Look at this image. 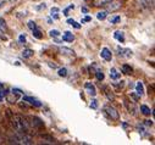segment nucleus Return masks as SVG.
<instances>
[{
  "mask_svg": "<svg viewBox=\"0 0 155 145\" xmlns=\"http://www.w3.org/2000/svg\"><path fill=\"white\" fill-rule=\"evenodd\" d=\"M105 112H106V115H107L112 121H117V120L120 118V115H119L117 110H116V108H115L114 106H111V105L105 106Z\"/></svg>",
  "mask_w": 155,
  "mask_h": 145,
  "instance_id": "1",
  "label": "nucleus"
},
{
  "mask_svg": "<svg viewBox=\"0 0 155 145\" xmlns=\"http://www.w3.org/2000/svg\"><path fill=\"white\" fill-rule=\"evenodd\" d=\"M105 6H106V12H114L122 6V3L120 0H111V2H109Z\"/></svg>",
  "mask_w": 155,
  "mask_h": 145,
  "instance_id": "2",
  "label": "nucleus"
},
{
  "mask_svg": "<svg viewBox=\"0 0 155 145\" xmlns=\"http://www.w3.org/2000/svg\"><path fill=\"white\" fill-rule=\"evenodd\" d=\"M29 127H33V128H44V123L42 122L41 118L38 117H29Z\"/></svg>",
  "mask_w": 155,
  "mask_h": 145,
  "instance_id": "3",
  "label": "nucleus"
},
{
  "mask_svg": "<svg viewBox=\"0 0 155 145\" xmlns=\"http://www.w3.org/2000/svg\"><path fill=\"white\" fill-rule=\"evenodd\" d=\"M23 101H26V102H28V104H31L35 107H42V102L38 99L32 98V96H23Z\"/></svg>",
  "mask_w": 155,
  "mask_h": 145,
  "instance_id": "4",
  "label": "nucleus"
},
{
  "mask_svg": "<svg viewBox=\"0 0 155 145\" xmlns=\"http://www.w3.org/2000/svg\"><path fill=\"white\" fill-rule=\"evenodd\" d=\"M100 56H101L105 61H111V59H112V54H111V51H110L107 48H103V49H101Z\"/></svg>",
  "mask_w": 155,
  "mask_h": 145,
  "instance_id": "5",
  "label": "nucleus"
},
{
  "mask_svg": "<svg viewBox=\"0 0 155 145\" xmlns=\"http://www.w3.org/2000/svg\"><path fill=\"white\" fill-rule=\"evenodd\" d=\"M84 88H86V90L88 92L89 95H92V96H95V95H97V89H95V87H94L93 83L87 82V83L84 84Z\"/></svg>",
  "mask_w": 155,
  "mask_h": 145,
  "instance_id": "6",
  "label": "nucleus"
},
{
  "mask_svg": "<svg viewBox=\"0 0 155 145\" xmlns=\"http://www.w3.org/2000/svg\"><path fill=\"white\" fill-rule=\"evenodd\" d=\"M62 40L64 42H67V43H72L74 40V35L70 32V31H66L64 34H62Z\"/></svg>",
  "mask_w": 155,
  "mask_h": 145,
  "instance_id": "7",
  "label": "nucleus"
},
{
  "mask_svg": "<svg viewBox=\"0 0 155 145\" xmlns=\"http://www.w3.org/2000/svg\"><path fill=\"white\" fill-rule=\"evenodd\" d=\"M110 78L114 79V81H117V79L121 78V73L116 68H111L110 69Z\"/></svg>",
  "mask_w": 155,
  "mask_h": 145,
  "instance_id": "8",
  "label": "nucleus"
},
{
  "mask_svg": "<svg viewBox=\"0 0 155 145\" xmlns=\"http://www.w3.org/2000/svg\"><path fill=\"white\" fill-rule=\"evenodd\" d=\"M114 38H115L116 40H119L120 43H124V42H125V34H124V32H121V31H115Z\"/></svg>",
  "mask_w": 155,
  "mask_h": 145,
  "instance_id": "9",
  "label": "nucleus"
},
{
  "mask_svg": "<svg viewBox=\"0 0 155 145\" xmlns=\"http://www.w3.org/2000/svg\"><path fill=\"white\" fill-rule=\"evenodd\" d=\"M138 4L142 8H150L154 5V0H138Z\"/></svg>",
  "mask_w": 155,
  "mask_h": 145,
  "instance_id": "10",
  "label": "nucleus"
},
{
  "mask_svg": "<svg viewBox=\"0 0 155 145\" xmlns=\"http://www.w3.org/2000/svg\"><path fill=\"white\" fill-rule=\"evenodd\" d=\"M136 93L139 96H142L144 94V87H143V83L142 82H137V84H136Z\"/></svg>",
  "mask_w": 155,
  "mask_h": 145,
  "instance_id": "11",
  "label": "nucleus"
},
{
  "mask_svg": "<svg viewBox=\"0 0 155 145\" xmlns=\"http://www.w3.org/2000/svg\"><path fill=\"white\" fill-rule=\"evenodd\" d=\"M140 112L144 115V116H150V114H153L150 111V108L147 106V105H140Z\"/></svg>",
  "mask_w": 155,
  "mask_h": 145,
  "instance_id": "12",
  "label": "nucleus"
},
{
  "mask_svg": "<svg viewBox=\"0 0 155 145\" xmlns=\"http://www.w3.org/2000/svg\"><path fill=\"white\" fill-rule=\"evenodd\" d=\"M60 53L64 54V55H66V56H74V51L71 50V49H68V48H61L60 49Z\"/></svg>",
  "mask_w": 155,
  "mask_h": 145,
  "instance_id": "13",
  "label": "nucleus"
},
{
  "mask_svg": "<svg viewBox=\"0 0 155 145\" xmlns=\"http://www.w3.org/2000/svg\"><path fill=\"white\" fill-rule=\"evenodd\" d=\"M120 56L126 57V59H130V57L132 56V51H131L130 49H122V50L120 51Z\"/></svg>",
  "mask_w": 155,
  "mask_h": 145,
  "instance_id": "14",
  "label": "nucleus"
},
{
  "mask_svg": "<svg viewBox=\"0 0 155 145\" xmlns=\"http://www.w3.org/2000/svg\"><path fill=\"white\" fill-rule=\"evenodd\" d=\"M121 71H122V73H125V75H132V72H133L132 67L128 66V65H124L122 68H121Z\"/></svg>",
  "mask_w": 155,
  "mask_h": 145,
  "instance_id": "15",
  "label": "nucleus"
},
{
  "mask_svg": "<svg viewBox=\"0 0 155 145\" xmlns=\"http://www.w3.org/2000/svg\"><path fill=\"white\" fill-rule=\"evenodd\" d=\"M125 105H126V107H127V110L131 112V110H132V114H134V111H136V107H134V104L132 102V101H127V100H125Z\"/></svg>",
  "mask_w": 155,
  "mask_h": 145,
  "instance_id": "16",
  "label": "nucleus"
},
{
  "mask_svg": "<svg viewBox=\"0 0 155 145\" xmlns=\"http://www.w3.org/2000/svg\"><path fill=\"white\" fill-rule=\"evenodd\" d=\"M109 2H111V0H93V4L94 6H105Z\"/></svg>",
  "mask_w": 155,
  "mask_h": 145,
  "instance_id": "17",
  "label": "nucleus"
},
{
  "mask_svg": "<svg viewBox=\"0 0 155 145\" xmlns=\"http://www.w3.org/2000/svg\"><path fill=\"white\" fill-rule=\"evenodd\" d=\"M33 54H34V53H33L32 49H25V50L22 51V57H23V59H28V57H31Z\"/></svg>",
  "mask_w": 155,
  "mask_h": 145,
  "instance_id": "18",
  "label": "nucleus"
},
{
  "mask_svg": "<svg viewBox=\"0 0 155 145\" xmlns=\"http://www.w3.org/2000/svg\"><path fill=\"white\" fill-rule=\"evenodd\" d=\"M67 23L72 24V26H73L76 29H80V28H81V23H77V22H76L73 18H68V20H67Z\"/></svg>",
  "mask_w": 155,
  "mask_h": 145,
  "instance_id": "19",
  "label": "nucleus"
},
{
  "mask_svg": "<svg viewBox=\"0 0 155 145\" xmlns=\"http://www.w3.org/2000/svg\"><path fill=\"white\" fill-rule=\"evenodd\" d=\"M6 29H8V26H6V22H5V20L0 17V31L6 32Z\"/></svg>",
  "mask_w": 155,
  "mask_h": 145,
  "instance_id": "20",
  "label": "nucleus"
},
{
  "mask_svg": "<svg viewBox=\"0 0 155 145\" xmlns=\"http://www.w3.org/2000/svg\"><path fill=\"white\" fill-rule=\"evenodd\" d=\"M120 21H121V17H120V16H112V17H110V18H109V22H110L111 24L119 23Z\"/></svg>",
  "mask_w": 155,
  "mask_h": 145,
  "instance_id": "21",
  "label": "nucleus"
},
{
  "mask_svg": "<svg viewBox=\"0 0 155 145\" xmlns=\"http://www.w3.org/2000/svg\"><path fill=\"white\" fill-rule=\"evenodd\" d=\"M97 17H98V20H100V21H104V20L107 17V12H106V11H100V12H98Z\"/></svg>",
  "mask_w": 155,
  "mask_h": 145,
  "instance_id": "22",
  "label": "nucleus"
},
{
  "mask_svg": "<svg viewBox=\"0 0 155 145\" xmlns=\"http://www.w3.org/2000/svg\"><path fill=\"white\" fill-rule=\"evenodd\" d=\"M33 32V35H34V37L37 38V39H42V37H43V35H42V32L39 31V29H38V28H35L34 31H32Z\"/></svg>",
  "mask_w": 155,
  "mask_h": 145,
  "instance_id": "23",
  "label": "nucleus"
},
{
  "mask_svg": "<svg viewBox=\"0 0 155 145\" xmlns=\"http://www.w3.org/2000/svg\"><path fill=\"white\" fill-rule=\"evenodd\" d=\"M95 76H97V79L100 81V82H101V81L104 79V77H105L104 73H103V71H100V69H98V71L95 72Z\"/></svg>",
  "mask_w": 155,
  "mask_h": 145,
  "instance_id": "24",
  "label": "nucleus"
},
{
  "mask_svg": "<svg viewBox=\"0 0 155 145\" xmlns=\"http://www.w3.org/2000/svg\"><path fill=\"white\" fill-rule=\"evenodd\" d=\"M58 73H59L60 77H66V76H67V69H66L65 67H64V68H60Z\"/></svg>",
  "mask_w": 155,
  "mask_h": 145,
  "instance_id": "25",
  "label": "nucleus"
},
{
  "mask_svg": "<svg viewBox=\"0 0 155 145\" xmlns=\"http://www.w3.org/2000/svg\"><path fill=\"white\" fill-rule=\"evenodd\" d=\"M59 11H60V10H59L58 8H53L51 11H50V12H51V16H54V18H58V17H59V16H58Z\"/></svg>",
  "mask_w": 155,
  "mask_h": 145,
  "instance_id": "26",
  "label": "nucleus"
},
{
  "mask_svg": "<svg viewBox=\"0 0 155 145\" xmlns=\"http://www.w3.org/2000/svg\"><path fill=\"white\" fill-rule=\"evenodd\" d=\"M28 28H29L31 31H34V29L38 28V27H37V24H35L34 21H28Z\"/></svg>",
  "mask_w": 155,
  "mask_h": 145,
  "instance_id": "27",
  "label": "nucleus"
},
{
  "mask_svg": "<svg viewBox=\"0 0 155 145\" xmlns=\"http://www.w3.org/2000/svg\"><path fill=\"white\" fill-rule=\"evenodd\" d=\"M49 34H50V37L56 38V37H59V35H60V32H59V31H56V29H53V31H50V32H49Z\"/></svg>",
  "mask_w": 155,
  "mask_h": 145,
  "instance_id": "28",
  "label": "nucleus"
},
{
  "mask_svg": "<svg viewBox=\"0 0 155 145\" xmlns=\"http://www.w3.org/2000/svg\"><path fill=\"white\" fill-rule=\"evenodd\" d=\"M18 42L20 43H25L26 42V34H20V37H18Z\"/></svg>",
  "mask_w": 155,
  "mask_h": 145,
  "instance_id": "29",
  "label": "nucleus"
},
{
  "mask_svg": "<svg viewBox=\"0 0 155 145\" xmlns=\"http://www.w3.org/2000/svg\"><path fill=\"white\" fill-rule=\"evenodd\" d=\"M105 92H106L107 99H109V100H114V94H112V93H110V92L107 90V88H105Z\"/></svg>",
  "mask_w": 155,
  "mask_h": 145,
  "instance_id": "30",
  "label": "nucleus"
},
{
  "mask_svg": "<svg viewBox=\"0 0 155 145\" xmlns=\"http://www.w3.org/2000/svg\"><path fill=\"white\" fill-rule=\"evenodd\" d=\"M73 9H74V5L72 4V5H70L67 9H65V10H64V14H65V15H67V14H68V11H70V10H73Z\"/></svg>",
  "mask_w": 155,
  "mask_h": 145,
  "instance_id": "31",
  "label": "nucleus"
},
{
  "mask_svg": "<svg viewBox=\"0 0 155 145\" xmlns=\"http://www.w3.org/2000/svg\"><path fill=\"white\" fill-rule=\"evenodd\" d=\"M97 102H98L97 100H93L92 104H91V107H92V108H97V107H98V104H97Z\"/></svg>",
  "mask_w": 155,
  "mask_h": 145,
  "instance_id": "32",
  "label": "nucleus"
},
{
  "mask_svg": "<svg viewBox=\"0 0 155 145\" xmlns=\"http://www.w3.org/2000/svg\"><path fill=\"white\" fill-rule=\"evenodd\" d=\"M91 20H92V17H91V16H87V17H86L84 20H82V22H81V24H82V23H84V22H89Z\"/></svg>",
  "mask_w": 155,
  "mask_h": 145,
  "instance_id": "33",
  "label": "nucleus"
},
{
  "mask_svg": "<svg viewBox=\"0 0 155 145\" xmlns=\"http://www.w3.org/2000/svg\"><path fill=\"white\" fill-rule=\"evenodd\" d=\"M145 126H148V127H151V126H153V121H151V120H148V121H145Z\"/></svg>",
  "mask_w": 155,
  "mask_h": 145,
  "instance_id": "34",
  "label": "nucleus"
},
{
  "mask_svg": "<svg viewBox=\"0 0 155 145\" xmlns=\"http://www.w3.org/2000/svg\"><path fill=\"white\" fill-rule=\"evenodd\" d=\"M82 12H83V14H87V12H88V8L83 6V8H82Z\"/></svg>",
  "mask_w": 155,
  "mask_h": 145,
  "instance_id": "35",
  "label": "nucleus"
},
{
  "mask_svg": "<svg viewBox=\"0 0 155 145\" xmlns=\"http://www.w3.org/2000/svg\"><path fill=\"white\" fill-rule=\"evenodd\" d=\"M42 9H43V10L45 9V4H41V6L38 8V10H42Z\"/></svg>",
  "mask_w": 155,
  "mask_h": 145,
  "instance_id": "36",
  "label": "nucleus"
},
{
  "mask_svg": "<svg viewBox=\"0 0 155 145\" xmlns=\"http://www.w3.org/2000/svg\"><path fill=\"white\" fill-rule=\"evenodd\" d=\"M10 2H16V0H10Z\"/></svg>",
  "mask_w": 155,
  "mask_h": 145,
  "instance_id": "37",
  "label": "nucleus"
}]
</instances>
